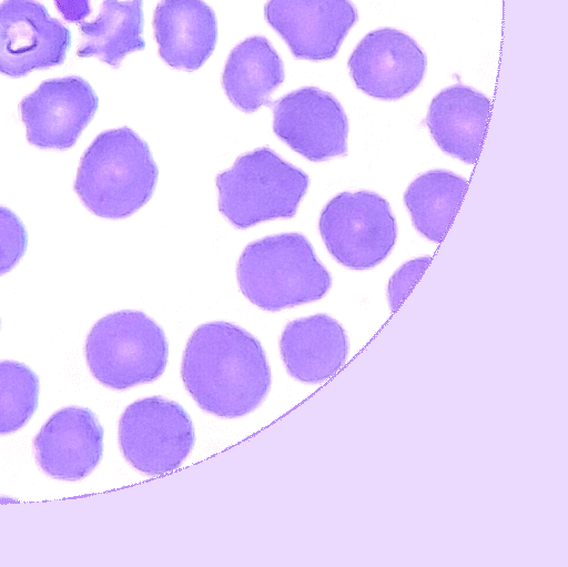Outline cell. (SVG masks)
Wrapping results in <instances>:
<instances>
[{
    "label": "cell",
    "instance_id": "1",
    "mask_svg": "<svg viewBox=\"0 0 568 567\" xmlns=\"http://www.w3.org/2000/svg\"><path fill=\"white\" fill-rule=\"evenodd\" d=\"M182 381L200 408L224 418L260 406L271 387L261 343L227 322H211L191 335L181 365Z\"/></svg>",
    "mask_w": 568,
    "mask_h": 567
},
{
    "label": "cell",
    "instance_id": "2",
    "mask_svg": "<svg viewBox=\"0 0 568 567\" xmlns=\"http://www.w3.org/2000/svg\"><path fill=\"white\" fill-rule=\"evenodd\" d=\"M158 166L149 145L123 126L100 133L83 153L74 191L93 214L126 217L152 196Z\"/></svg>",
    "mask_w": 568,
    "mask_h": 567
},
{
    "label": "cell",
    "instance_id": "3",
    "mask_svg": "<svg viewBox=\"0 0 568 567\" xmlns=\"http://www.w3.org/2000/svg\"><path fill=\"white\" fill-rule=\"evenodd\" d=\"M236 276L244 296L272 312L320 300L332 284L312 244L298 233L250 243L239 259Z\"/></svg>",
    "mask_w": 568,
    "mask_h": 567
},
{
    "label": "cell",
    "instance_id": "4",
    "mask_svg": "<svg viewBox=\"0 0 568 567\" xmlns=\"http://www.w3.org/2000/svg\"><path fill=\"white\" fill-rule=\"evenodd\" d=\"M220 212L237 229L295 215L308 176L268 148L241 155L216 176Z\"/></svg>",
    "mask_w": 568,
    "mask_h": 567
},
{
    "label": "cell",
    "instance_id": "5",
    "mask_svg": "<svg viewBox=\"0 0 568 567\" xmlns=\"http://www.w3.org/2000/svg\"><path fill=\"white\" fill-rule=\"evenodd\" d=\"M163 330L140 311H119L100 318L85 341L92 375L113 389L156 379L168 363Z\"/></svg>",
    "mask_w": 568,
    "mask_h": 567
},
{
    "label": "cell",
    "instance_id": "6",
    "mask_svg": "<svg viewBox=\"0 0 568 567\" xmlns=\"http://www.w3.org/2000/svg\"><path fill=\"white\" fill-rule=\"evenodd\" d=\"M318 229L331 255L357 271L385 260L397 237L389 203L369 191H346L334 196L320 215Z\"/></svg>",
    "mask_w": 568,
    "mask_h": 567
},
{
    "label": "cell",
    "instance_id": "7",
    "mask_svg": "<svg viewBox=\"0 0 568 567\" xmlns=\"http://www.w3.org/2000/svg\"><path fill=\"white\" fill-rule=\"evenodd\" d=\"M119 444L124 458L138 470L155 476L185 460L194 444L189 414L161 396L129 405L119 422Z\"/></svg>",
    "mask_w": 568,
    "mask_h": 567
},
{
    "label": "cell",
    "instance_id": "8",
    "mask_svg": "<svg viewBox=\"0 0 568 567\" xmlns=\"http://www.w3.org/2000/svg\"><path fill=\"white\" fill-rule=\"evenodd\" d=\"M71 45L70 30L36 0L0 3V73L20 78L60 65Z\"/></svg>",
    "mask_w": 568,
    "mask_h": 567
},
{
    "label": "cell",
    "instance_id": "9",
    "mask_svg": "<svg viewBox=\"0 0 568 567\" xmlns=\"http://www.w3.org/2000/svg\"><path fill=\"white\" fill-rule=\"evenodd\" d=\"M268 105L274 133L304 158L322 162L346 153L347 117L331 93L305 87Z\"/></svg>",
    "mask_w": 568,
    "mask_h": 567
},
{
    "label": "cell",
    "instance_id": "10",
    "mask_svg": "<svg viewBox=\"0 0 568 567\" xmlns=\"http://www.w3.org/2000/svg\"><path fill=\"white\" fill-rule=\"evenodd\" d=\"M98 107V95L83 78L71 75L44 81L20 102L27 139L40 149H69Z\"/></svg>",
    "mask_w": 568,
    "mask_h": 567
},
{
    "label": "cell",
    "instance_id": "11",
    "mask_svg": "<svg viewBox=\"0 0 568 567\" xmlns=\"http://www.w3.org/2000/svg\"><path fill=\"white\" fill-rule=\"evenodd\" d=\"M355 85L382 100H397L415 90L426 72V55L408 34L392 28L367 33L348 59Z\"/></svg>",
    "mask_w": 568,
    "mask_h": 567
},
{
    "label": "cell",
    "instance_id": "12",
    "mask_svg": "<svg viewBox=\"0 0 568 567\" xmlns=\"http://www.w3.org/2000/svg\"><path fill=\"white\" fill-rule=\"evenodd\" d=\"M264 16L295 58L311 61L335 57L357 20L351 0H268Z\"/></svg>",
    "mask_w": 568,
    "mask_h": 567
},
{
    "label": "cell",
    "instance_id": "13",
    "mask_svg": "<svg viewBox=\"0 0 568 567\" xmlns=\"http://www.w3.org/2000/svg\"><path fill=\"white\" fill-rule=\"evenodd\" d=\"M34 452L39 466L49 476L61 480L82 479L101 460L103 428L88 408H62L39 431Z\"/></svg>",
    "mask_w": 568,
    "mask_h": 567
},
{
    "label": "cell",
    "instance_id": "14",
    "mask_svg": "<svg viewBox=\"0 0 568 567\" xmlns=\"http://www.w3.org/2000/svg\"><path fill=\"white\" fill-rule=\"evenodd\" d=\"M153 30L164 62L190 72L202 67L217 39L215 12L203 0H161Z\"/></svg>",
    "mask_w": 568,
    "mask_h": 567
},
{
    "label": "cell",
    "instance_id": "15",
    "mask_svg": "<svg viewBox=\"0 0 568 567\" xmlns=\"http://www.w3.org/2000/svg\"><path fill=\"white\" fill-rule=\"evenodd\" d=\"M491 109L483 93L455 84L430 102L426 124L436 144L447 154L474 164L480 153Z\"/></svg>",
    "mask_w": 568,
    "mask_h": 567
},
{
    "label": "cell",
    "instance_id": "16",
    "mask_svg": "<svg viewBox=\"0 0 568 567\" xmlns=\"http://www.w3.org/2000/svg\"><path fill=\"white\" fill-rule=\"evenodd\" d=\"M280 352L291 376L304 383H321L345 363L348 343L336 320L316 314L285 326Z\"/></svg>",
    "mask_w": 568,
    "mask_h": 567
},
{
    "label": "cell",
    "instance_id": "17",
    "mask_svg": "<svg viewBox=\"0 0 568 567\" xmlns=\"http://www.w3.org/2000/svg\"><path fill=\"white\" fill-rule=\"evenodd\" d=\"M285 78L283 61L262 36L250 37L230 53L222 85L231 102L244 112L268 105L270 97Z\"/></svg>",
    "mask_w": 568,
    "mask_h": 567
},
{
    "label": "cell",
    "instance_id": "18",
    "mask_svg": "<svg viewBox=\"0 0 568 567\" xmlns=\"http://www.w3.org/2000/svg\"><path fill=\"white\" fill-rule=\"evenodd\" d=\"M143 0H103L99 14L91 21L79 22L80 58H98L119 68L123 58L143 50Z\"/></svg>",
    "mask_w": 568,
    "mask_h": 567
},
{
    "label": "cell",
    "instance_id": "19",
    "mask_svg": "<svg viewBox=\"0 0 568 567\" xmlns=\"http://www.w3.org/2000/svg\"><path fill=\"white\" fill-rule=\"evenodd\" d=\"M467 186L464 178L449 171L432 170L417 176L404 194L416 230L439 243L458 211Z\"/></svg>",
    "mask_w": 568,
    "mask_h": 567
},
{
    "label": "cell",
    "instance_id": "20",
    "mask_svg": "<svg viewBox=\"0 0 568 567\" xmlns=\"http://www.w3.org/2000/svg\"><path fill=\"white\" fill-rule=\"evenodd\" d=\"M39 378L27 365L0 362V435L24 426L38 407Z\"/></svg>",
    "mask_w": 568,
    "mask_h": 567
},
{
    "label": "cell",
    "instance_id": "21",
    "mask_svg": "<svg viewBox=\"0 0 568 567\" xmlns=\"http://www.w3.org/2000/svg\"><path fill=\"white\" fill-rule=\"evenodd\" d=\"M28 234L22 221L0 205V276L11 271L24 255Z\"/></svg>",
    "mask_w": 568,
    "mask_h": 567
},
{
    "label": "cell",
    "instance_id": "22",
    "mask_svg": "<svg viewBox=\"0 0 568 567\" xmlns=\"http://www.w3.org/2000/svg\"><path fill=\"white\" fill-rule=\"evenodd\" d=\"M430 256H422L403 264L390 277L387 288L388 303L395 311L410 293L430 263Z\"/></svg>",
    "mask_w": 568,
    "mask_h": 567
},
{
    "label": "cell",
    "instance_id": "23",
    "mask_svg": "<svg viewBox=\"0 0 568 567\" xmlns=\"http://www.w3.org/2000/svg\"><path fill=\"white\" fill-rule=\"evenodd\" d=\"M54 6L69 22L79 23L91 13L90 0H53Z\"/></svg>",
    "mask_w": 568,
    "mask_h": 567
}]
</instances>
